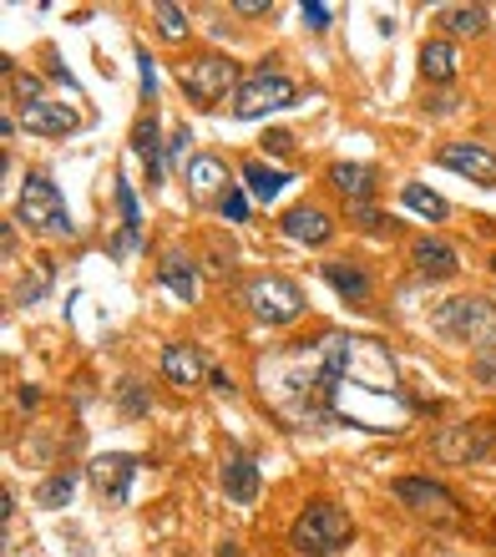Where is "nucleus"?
<instances>
[{"label":"nucleus","instance_id":"obj_1","mask_svg":"<svg viewBox=\"0 0 496 557\" xmlns=\"http://www.w3.org/2000/svg\"><path fill=\"white\" fill-rule=\"evenodd\" d=\"M15 219L26 223V228H36V234H46V238H72L76 234L72 213H66V198H61L57 183H51L46 173H26L21 198H15Z\"/></svg>","mask_w":496,"mask_h":557},{"label":"nucleus","instance_id":"obj_2","mask_svg":"<svg viewBox=\"0 0 496 557\" xmlns=\"http://www.w3.org/2000/svg\"><path fill=\"white\" fill-rule=\"evenodd\" d=\"M350 537H355V522L339 512V507H330V502L305 507L289 528V543L305 557H330V553H339V547L350 543Z\"/></svg>","mask_w":496,"mask_h":557},{"label":"nucleus","instance_id":"obj_3","mask_svg":"<svg viewBox=\"0 0 496 557\" xmlns=\"http://www.w3.org/2000/svg\"><path fill=\"white\" fill-rule=\"evenodd\" d=\"M436 330L446 339H461V345H492L496 339V305L482 294H461V299H446L436 309Z\"/></svg>","mask_w":496,"mask_h":557},{"label":"nucleus","instance_id":"obj_4","mask_svg":"<svg viewBox=\"0 0 496 557\" xmlns=\"http://www.w3.org/2000/svg\"><path fill=\"white\" fill-rule=\"evenodd\" d=\"M244 305L253 309L263 324H294L305 314V289L284 274H253L244 284Z\"/></svg>","mask_w":496,"mask_h":557},{"label":"nucleus","instance_id":"obj_5","mask_svg":"<svg viewBox=\"0 0 496 557\" xmlns=\"http://www.w3.org/2000/svg\"><path fill=\"white\" fill-rule=\"evenodd\" d=\"M294 97H299V87H294L284 72H253L238 87V97H234V117H269V112H284V107H294Z\"/></svg>","mask_w":496,"mask_h":557},{"label":"nucleus","instance_id":"obj_6","mask_svg":"<svg viewBox=\"0 0 496 557\" xmlns=\"http://www.w3.org/2000/svg\"><path fill=\"white\" fill-rule=\"evenodd\" d=\"M183 87H188V97L198 107H219L223 97H228V87L238 82V66L228 57H219V51H208V57H193L183 61Z\"/></svg>","mask_w":496,"mask_h":557},{"label":"nucleus","instance_id":"obj_7","mask_svg":"<svg viewBox=\"0 0 496 557\" xmlns=\"http://www.w3.org/2000/svg\"><path fill=\"white\" fill-rule=\"evenodd\" d=\"M395 497L406 502L416 517H436V522L456 517V497L441 482H431V476H400V482H395Z\"/></svg>","mask_w":496,"mask_h":557},{"label":"nucleus","instance_id":"obj_8","mask_svg":"<svg viewBox=\"0 0 496 557\" xmlns=\"http://www.w3.org/2000/svg\"><path fill=\"white\" fill-rule=\"evenodd\" d=\"M441 168L482 183V188H496V152H486L482 143H446L441 147Z\"/></svg>","mask_w":496,"mask_h":557},{"label":"nucleus","instance_id":"obj_9","mask_svg":"<svg viewBox=\"0 0 496 557\" xmlns=\"http://www.w3.org/2000/svg\"><path fill=\"white\" fill-rule=\"evenodd\" d=\"M486 451H492V425H451V431L436 441V456L441 461H456V467L482 461Z\"/></svg>","mask_w":496,"mask_h":557},{"label":"nucleus","instance_id":"obj_10","mask_svg":"<svg viewBox=\"0 0 496 557\" xmlns=\"http://www.w3.org/2000/svg\"><path fill=\"white\" fill-rule=\"evenodd\" d=\"M21 122H26V133H36V137H66L76 127V112L66 102H51V97H41V102H26Z\"/></svg>","mask_w":496,"mask_h":557},{"label":"nucleus","instance_id":"obj_11","mask_svg":"<svg viewBox=\"0 0 496 557\" xmlns=\"http://www.w3.org/2000/svg\"><path fill=\"white\" fill-rule=\"evenodd\" d=\"M330 234H335V223H330L324 208L305 203V208H294V213H284V238H294V244L320 249V244H330Z\"/></svg>","mask_w":496,"mask_h":557},{"label":"nucleus","instance_id":"obj_12","mask_svg":"<svg viewBox=\"0 0 496 557\" xmlns=\"http://www.w3.org/2000/svg\"><path fill=\"white\" fill-rule=\"evenodd\" d=\"M223 492H228V502H238V507H253V502H259V467H253V456L228 451V461H223Z\"/></svg>","mask_w":496,"mask_h":557},{"label":"nucleus","instance_id":"obj_13","mask_svg":"<svg viewBox=\"0 0 496 557\" xmlns=\"http://www.w3.org/2000/svg\"><path fill=\"white\" fill-rule=\"evenodd\" d=\"M132 476H137V461H132V456H122V451L97 456V461H91V482L102 486V492H107L112 502H127Z\"/></svg>","mask_w":496,"mask_h":557},{"label":"nucleus","instance_id":"obj_14","mask_svg":"<svg viewBox=\"0 0 496 557\" xmlns=\"http://www.w3.org/2000/svg\"><path fill=\"white\" fill-rule=\"evenodd\" d=\"M410 259H416V269H421L425 278H451L456 269H461V259H456V249L446 238H416Z\"/></svg>","mask_w":496,"mask_h":557},{"label":"nucleus","instance_id":"obj_15","mask_svg":"<svg viewBox=\"0 0 496 557\" xmlns=\"http://www.w3.org/2000/svg\"><path fill=\"white\" fill-rule=\"evenodd\" d=\"M162 375H168V385L188 391V385L203 381V355L193 350V345H168L162 350Z\"/></svg>","mask_w":496,"mask_h":557},{"label":"nucleus","instance_id":"obj_16","mask_svg":"<svg viewBox=\"0 0 496 557\" xmlns=\"http://www.w3.org/2000/svg\"><path fill=\"white\" fill-rule=\"evenodd\" d=\"M183 177H188L193 198H219V193H228V168H223L219 158H193V168ZM219 203H223V198H219Z\"/></svg>","mask_w":496,"mask_h":557},{"label":"nucleus","instance_id":"obj_17","mask_svg":"<svg viewBox=\"0 0 496 557\" xmlns=\"http://www.w3.org/2000/svg\"><path fill=\"white\" fill-rule=\"evenodd\" d=\"M330 183H335L350 203H365L370 193H375V168H365V162H335V168H330Z\"/></svg>","mask_w":496,"mask_h":557},{"label":"nucleus","instance_id":"obj_18","mask_svg":"<svg viewBox=\"0 0 496 557\" xmlns=\"http://www.w3.org/2000/svg\"><path fill=\"white\" fill-rule=\"evenodd\" d=\"M324 278H330V284H335V294H345L350 305H365V299H370L365 269L350 264V259H330V264H324Z\"/></svg>","mask_w":496,"mask_h":557},{"label":"nucleus","instance_id":"obj_19","mask_svg":"<svg viewBox=\"0 0 496 557\" xmlns=\"http://www.w3.org/2000/svg\"><path fill=\"white\" fill-rule=\"evenodd\" d=\"M456 72H461V57H456L451 41H425L421 46V76L425 82H456Z\"/></svg>","mask_w":496,"mask_h":557},{"label":"nucleus","instance_id":"obj_20","mask_svg":"<svg viewBox=\"0 0 496 557\" xmlns=\"http://www.w3.org/2000/svg\"><path fill=\"white\" fill-rule=\"evenodd\" d=\"M158 278H162V289L177 294L183 305H193V294H198V274H193V264L183 259V253H168L158 264Z\"/></svg>","mask_w":496,"mask_h":557},{"label":"nucleus","instance_id":"obj_21","mask_svg":"<svg viewBox=\"0 0 496 557\" xmlns=\"http://www.w3.org/2000/svg\"><path fill=\"white\" fill-rule=\"evenodd\" d=\"M436 21H441V30H451V36H482L486 5H441Z\"/></svg>","mask_w":496,"mask_h":557},{"label":"nucleus","instance_id":"obj_22","mask_svg":"<svg viewBox=\"0 0 496 557\" xmlns=\"http://www.w3.org/2000/svg\"><path fill=\"white\" fill-rule=\"evenodd\" d=\"M244 183H248V198H259V203H274L278 193H284V183H289V177L278 173V168L248 162V168H244Z\"/></svg>","mask_w":496,"mask_h":557},{"label":"nucleus","instance_id":"obj_23","mask_svg":"<svg viewBox=\"0 0 496 557\" xmlns=\"http://www.w3.org/2000/svg\"><path fill=\"white\" fill-rule=\"evenodd\" d=\"M132 143H137V158L147 162V183H158V177H162V143H158V122H152V117L137 122V133H132Z\"/></svg>","mask_w":496,"mask_h":557},{"label":"nucleus","instance_id":"obj_24","mask_svg":"<svg viewBox=\"0 0 496 557\" xmlns=\"http://www.w3.org/2000/svg\"><path fill=\"white\" fill-rule=\"evenodd\" d=\"M400 203L410 208V213H421V219H431V223H441L451 208H446V198L441 193H431V188H421V183H406L400 188Z\"/></svg>","mask_w":496,"mask_h":557},{"label":"nucleus","instance_id":"obj_25","mask_svg":"<svg viewBox=\"0 0 496 557\" xmlns=\"http://www.w3.org/2000/svg\"><path fill=\"white\" fill-rule=\"evenodd\" d=\"M76 492V476H51V482L36 486V507H61V502H72Z\"/></svg>","mask_w":496,"mask_h":557},{"label":"nucleus","instance_id":"obj_26","mask_svg":"<svg viewBox=\"0 0 496 557\" xmlns=\"http://www.w3.org/2000/svg\"><path fill=\"white\" fill-rule=\"evenodd\" d=\"M158 30L168 41H183V36H188V15L177 11V5H158Z\"/></svg>","mask_w":496,"mask_h":557},{"label":"nucleus","instance_id":"obj_27","mask_svg":"<svg viewBox=\"0 0 496 557\" xmlns=\"http://www.w3.org/2000/svg\"><path fill=\"white\" fill-rule=\"evenodd\" d=\"M188 143H193V133L188 127H177L173 133V143H168V158H173V168H183V173H188L193 162H188Z\"/></svg>","mask_w":496,"mask_h":557},{"label":"nucleus","instance_id":"obj_28","mask_svg":"<svg viewBox=\"0 0 496 557\" xmlns=\"http://www.w3.org/2000/svg\"><path fill=\"white\" fill-rule=\"evenodd\" d=\"M244 213H248V193H238V188H228V193H223V219H244Z\"/></svg>","mask_w":496,"mask_h":557},{"label":"nucleus","instance_id":"obj_29","mask_svg":"<svg viewBox=\"0 0 496 557\" xmlns=\"http://www.w3.org/2000/svg\"><path fill=\"white\" fill-rule=\"evenodd\" d=\"M117 203H122V219H127V234L137 238V198H132V188H127V183H122V188H117Z\"/></svg>","mask_w":496,"mask_h":557},{"label":"nucleus","instance_id":"obj_30","mask_svg":"<svg viewBox=\"0 0 496 557\" xmlns=\"http://www.w3.org/2000/svg\"><path fill=\"white\" fill-rule=\"evenodd\" d=\"M11 91H15V97H30V102H41V82H36V76L11 72Z\"/></svg>","mask_w":496,"mask_h":557},{"label":"nucleus","instance_id":"obj_31","mask_svg":"<svg viewBox=\"0 0 496 557\" xmlns=\"http://www.w3.org/2000/svg\"><path fill=\"white\" fill-rule=\"evenodd\" d=\"M305 26H314V30L330 26V5H309L305 0Z\"/></svg>","mask_w":496,"mask_h":557},{"label":"nucleus","instance_id":"obj_32","mask_svg":"<svg viewBox=\"0 0 496 557\" xmlns=\"http://www.w3.org/2000/svg\"><path fill=\"white\" fill-rule=\"evenodd\" d=\"M122 406H127V411H132V416H142V411H147V400H142V396H137V385H132V381H127V385H122Z\"/></svg>","mask_w":496,"mask_h":557},{"label":"nucleus","instance_id":"obj_33","mask_svg":"<svg viewBox=\"0 0 496 557\" xmlns=\"http://www.w3.org/2000/svg\"><path fill=\"white\" fill-rule=\"evenodd\" d=\"M263 143H269V152H278V158H284V152L294 147V137H289V133H269Z\"/></svg>","mask_w":496,"mask_h":557},{"label":"nucleus","instance_id":"obj_34","mask_svg":"<svg viewBox=\"0 0 496 557\" xmlns=\"http://www.w3.org/2000/svg\"><path fill=\"white\" fill-rule=\"evenodd\" d=\"M350 213H355V219H360V223H365V228H375V208H370V203H350Z\"/></svg>","mask_w":496,"mask_h":557},{"label":"nucleus","instance_id":"obj_35","mask_svg":"<svg viewBox=\"0 0 496 557\" xmlns=\"http://www.w3.org/2000/svg\"><path fill=\"white\" fill-rule=\"evenodd\" d=\"M269 11H274L269 0H244V5H238V15H269Z\"/></svg>","mask_w":496,"mask_h":557},{"label":"nucleus","instance_id":"obj_36","mask_svg":"<svg viewBox=\"0 0 496 557\" xmlns=\"http://www.w3.org/2000/svg\"><path fill=\"white\" fill-rule=\"evenodd\" d=\"M142 91L152 97V57H147V51H142Z\"/></svg>","mask_w":496,"mask_h":557},{"label":"nucleus","instance_id":"obj_37","mask_svg":"<svg viewBox=\"0 0 496 557\" xmlns=\"http://www.w3.org/2000/svg\"><path fill=\"white\" fill-rule=\"evenodd\" d=\"M219 557H238V547H234V543H223V547H219Z\"/></svg>","mask_w":496,"mask_h":557},{"label":"nucleus","instance_id":"obj_38","mask_svg":"<svg viewBox=\"0 0 496 557\" xmlns=\"http://www.w3.org/2000/svg\"><path fill=\"white\" fill-rule=\"evenodd\" d=\"M492 264H496V259H492Z\"/></svg>","mask_w":496,"mask_h":557}]
</instances>
